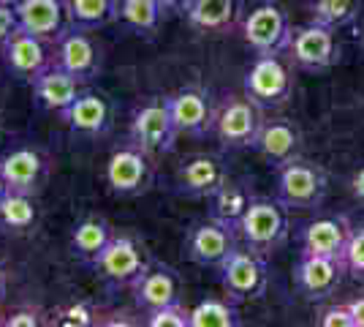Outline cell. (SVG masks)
<instances>
[{
	"instance_id": "6da1fadb",
	"label": "cell",
	"mask_w": 364,
	"mask_h": 327,
	"mask_svg": "<svg viewBox=\"0 0 364 327\" xmlns=\"http://www.w3.org/2000/svg\"><path fill=\"white\" fill-rule=\"evenodd\" d=\"M237 234L245 249L269 256L289 240V216L280 199H250L247 210L237 221Z\"/></svg>"
},
{
	"instance_id": "7a4b0ae2",
	"label": "cell",
	"mask_w": 364,
	"mask_h": 327,
	"mask_svg": "<svg viewBox=\"0 0 364 327\" xmlns=\"http://www.w3.org/2000/svg\"><path fill=\"white\" fill-rule=\"evenodd\" d=\"M264 125V109L247 95H226L213 109V128L218 145L223 150H247L256 145V137Z\"/></svg>"
},
{
	"instance_id": "3957f363",
	"label": "cell",
	"mask_w": 364,
	"mask_h": 327,
	"mask_svg": "<svg viewBox=\"0 0 364 327\" xmlns=\"http://www.w3.org/2000/svg\"><path fill=\"white\" fill-rule=\"evenodd\" d=\"M177 125L171 118L168 95H150L136 109L131 112V125H128V140L136 142L141 150L150 156H166L177 145Z\"/></svg>"
},
{
	"instance_id": "277c9868",
	"label": "cell",
	"mask_w": 364,
	"mask_h": 327,
	"mask_svg": "<svg viewBox=\"0 0 364 327\" xmlns=\"http://www.w3.org/2000/svg\"><path fill=\"white\" fill-rule=\"evenodd\" d=\"M218 279L226 297L242 303V300H258L267 295L269 286V273L264 256L250 249H237L228 254L218 267Z\"/></svg>"
},
{
	"instance_id": "5b68a950",
	"label": "cell",
	"mask_w": 364,
	"mask_h": 327,
	"mask_svg": "<svg viewBox=\"0 0 364 327\" xmlns=\"http://www.w3.org/2000/svg\"><path fill=\"white\" fill-rule=\"evenodd\" d=\"M245 95L261 109L286 107L294 95V74L280 55H258L245 74Z\"/></svg>"
},
{
	"instance_id": "8992f818",
	"label": "cell",
	"mask_w": 364,
	"mask_h": 327,
	"mask_svg": "<svg viewBox=\"0 0 364 327\" xmlns=\"http://www.w3.org/2000/svg\"><path fill=\"white\" fill-rule=\"evenodd\" d=\"M242 38L245 44L256 55H283L289 52L294 28L289 16L274 3H258L242 19Z\"/></svg>"
},
{
	"instance_id": "52a82bcc",
	"label": "cell",
	"mask_w": 364,
	"mask_h": 327,
	"mask_svg": "<svg viewBox=\"0 0 364 327\" xmlns=\"http://www.w3.org/2000/svg\"><path fill=\"white\" fill-rule=\"evenodd\" d=\"M150 153L141 150L136 142H125L112 150L107 158L104 180L114 197H139L152 186V164Z\"/></svg>"
},
{
	"instance_id": "ba28073f",
	"label": "cell",
	"mask_w": 364,
	"mask_h": 327,
	"mask_svg": "<svg viewBox=\"0 0 364 327\" xmlns=\"http://www.w3.org/2000/svg\"><path fill=\"white\" fill-rule=\"evenodd\" d=\"M277 199L294 210H316L326 199V175L316 164L302 158L280 167L277 177Z\"/></svg>"
},
{
	"instance_id": "9c48e42d",
	"label": "cell",
	"mask_w": 364,
	"mask_h": 327,
	"mask_svg": "<svg viewBox=\"0 0 364 327\" xmlns=\"http://www.w3.org/2000/svg\"><path fill=\"white\" fill-rule=\"evenodd\" d=\"M87 267L95 270V276H101L109 286H128L131 289V284L150 265L141 259V251L134 243V237L114 234L107 243V249L101 251Z\"/></svg>"
},
{
	"instance_id": "30bf717a",
	"label": "cell",
	"mask_w": 364,
	"mask_h": 327,
	"mask_svg": "<svg viewBox=\"0 0 364 327\" xmlns=\"http://www.w3.org/2000/svg\"><path fill=\"white\" fill-rule=\"evenodd\" d=\"M289 58L302 71H326L340 58V47L334 41V31L318 22H307L294 31L289 47Z\"/></svg>"
},
{
	"instance_id": "8fae6325",
	"label": "cell",
	"mask_w": 364,
	"mask_h": 327,
	"mask_svg": "<svg viewBox=\"0 0 364 327\" xmlns=\"http://www.w3.org/2000/svg\"><path fill=\"white\" fill-rule=\"evenodd\" d=\"M52 63L74 74L79 82H90L101 71V52L92 44L87 31L65 25V31L52 44Z\"/></svg>"
},
{
	"instance_id": "7c38bea8",
	"label": "cell",
	"mask_w": 364,
	"mask_h": 327,
	"mask_svg": "<svg viewBox=\"0 0 364 327\" xmlns=\"http://www.w3.org/2000/svg\"><path fill=\"white\" fill-rule=\"evenodd\" d=\"M237 237H240L237 229H231L228 224L210 216V221H201L188 232V240H185L188 259L201 267H215L218 270L220 262L237 249Z\"/></svg>"
},
{
	"instance_id": "4fadbf2b",
	"label": "cell",
	"mask_w": 364,
	"mask_h": 327,
	"mask_svg": "<svg viewBox=\"0 0 364 327\" xmlns=\"http://www.w3.org/2000/svg\"><path fill=\"white\" fill-rule=\"evenodd\" d=\"M0 58H3V66L16 79H25V82H33L38 74H44L46 68L52 66V55L46 52V41H41L38 36H33V33H28L19 25L3 41Z\"/></svg>"
},
{
	"instance_id": "5bb4252c",
	"label": "cell",
	"mask_w": 364,
	"mask_h": 327,
	"mask_svg": "<svg viewBox=\"0 0 364 327\" xmlns=\"http://www.w3.org/2000/svg\"><path fill=\"white\" fill-rule=\"evenodd\" d=\"M226 180L228 175L220 158L198 153V156L185 158L177 167L174 188H177V194L188 197V199H210Z\"/></svg>"
},
{
	"instance_id": "9a60e30c",
	"label": "cell",
	"mask_w": 364,
	"mask_h": 327,
	"mask_svg": "<svg viewBox=\"0 0 364 327\" xmlns=\"http://www.w3.org/2000/svg\"><path fill=\"white\" fill-rule=\"evenodd\" d=\"M353 232V224L348 216H321L310 224H304L302 229V254H313V256H329V259H340L348 246V237Z\"/></svg>"
},
{
	"instance_id": "2e32d148",
	"label": "cell",
	"mask_w": 364,
	"mask_h": 327,
	"mask_svg": "<svg viewBox=\"0 0 364 327\" xmlns=\"http://www.w3.org/2000/svg\"><path fill=\"white\" fill-rule=\"evenodd\" d=\"M343 273H346V265L340 259L302 254L299 265L294 270V284L307 300H326L337 292Z\"/></svg>"
},
{
	"instance_id": "e0dca14e",
	"label": "cell",
	"mask_w": 364,
	"mask_h": 327,
	"mask_svg": "<svg viewBox=\"0 0 364 327\" xmlns=\"http://www.w3.org/2000/svg\"><path fill=\"white\" fill-rule=\"evenodd\" d=\"M168 107H171V118L174 125L180 131V137H193L201 140L210 134L213 128V104H210V95L198 88H182L177 93L168 95Z\"/></svg>"
},
{
	"instance_id": "ac0fdd59",
	"label": "cell",
	"mask_w": 364,
	"mask_h": 327,
	"mask_svg": "<svg viewBox=\"0 0 364 327\" xmlns=\"http://www.w3.org/2000/svg\"><path fill=\"white\" fill-rule=\"evenodd\" d=\"M253 150L269 167L280 170V167H286V164L299 158V153H302V134L291 120H264Z\"/></svg>"
},
{
	"instance_id": "d6986e66",
	"label": "cell",
	"mask_w": 364,
	"mask_h": 327,
	"mask_svg": "<svg viewBox=\"0 0 364 327\" xmlns=\"http://www.w3.org/2000/svg\"><path fill=\"white\" fill-rule=\"evenodd\" d=\"M46 164L38 150H33L28 145L11 147L6 153H0V175L6 180L9 191H19V194H36L44 180Z\"/></svg>"
},
{
	"instance_id": "ffe728a7",
	"label": "cell",
	"mask_w": 364,
	"mask_h": 327,
	"mask_svg": "<svg viewBox=\"0 0 364 327\" xmlns=\"http://www.w3.org/2000/svg\"><path fill=\"white\" fill-rule=\"evenodd\" d=\"M16 9V22L19 28L38 36L46 44H55V38L65 31V3L63 0H19Z\"/></svg>"
},
{
	"instance_id": "44dd1931",
	"label": "cell",
	"mask_w": 364,
	"mask_h": 327,
	"mask_svg": "<svg viewBox=\"0 0 364 327\" xmlns=\"http://www.w3.org/2000/svg\"><path fill=\"white\" fill-rule=\"evenodd\" d=\"M58 118L79 137H104L112 123L107 98L98 93H79L74 104L58 112Z\"/></svg>"
},
{
	"instance_id": "7402d4cb",
	"label": "cell",
	"mask_w": 364,
	"mask_h": 327,
	"mask_svg": "<svg viewBox=\"0 0 364 327\" xmlns=\"http://www.w3.org/2000/svg\"><path fill=\"white\" fill-rule=\"evenodd\" d=\"M131 292H134V303H136L139 311L150 313L180 297V279H177V273L171 267H147L131 284Z\"/></svg>"
},
{
	"instance_id": "603a6c76",
	"label": "cell",
	"mask_w": 364,
	"mask_h": 327,
	"mask_svg": "<svg viewBox=\"0 0 364 327\" xmlns=\"http://www.w3.org/2000/svg\"><path fill=\"white\" fill-rule=\"evenodd\" d=\"M33 88V98L41 109H49V112H63L68 104H74L76 95H79V79L74 74H68L60 66H49L44 74L31 82Z\"/></svg>"
},
{
	"instance_id": "cb8c5ba5",
	"label": "cell",
	"mask_w": 364,
	"mask_h": 327,
	"mask_svg": "<svg viewBox=\"0 0 364 327\" xmlns=\"http://www.w3.org/2000/svg\"><path fill=\"white\" fill-rule=\"evenodd\" d=\"M185 19L198 33H228L237 25L240 0H188Z\"/></svg>"
},
{
	"instance_id": "d4e9b609",
	"label": "cell",
	"mask_w": 364,
	"mask_h": 327,
	"mask_svg": "<svg viewBox=\"0 0 364 327\" xmlns=\"http://www.w3.org/2000/svg\"><path fill=\"white\" fill-rule=\"evenodd\" d=\"M117 3L120 0H65V19L68 28L79 31H101L109 22L117 19Z\"/></svg>"
},
{
	"instance_id": "484cf974",
	"label": "cell",
	"mask_w": 364,
	"mask_h": 327,
	"mask_svg": "<svg viewBox=\"0 0 364 327\" xmlns=\"http://www.w3.org/2000/svg\"><path fill=\"white\" fill-rule=\"evenodd\" d=\"M112 237H114V232H112L109 221H104V218H85V221L76 224L74 232H71V254L82 265H90L92 259L107 249V243Z\"/></svg>"
},
{
	"instance_id": "4316f807",
	"label": "cell",
	"mask_w": 364,
	"mask_h": 327,
	"mask_svg": "<svg viewBox=\"0 0 364 327\" xmlns=\"http://www.w3.org/2000/svg\"><path fill=\"white\" fill-rule=\"evenodd\" d=\"M161 16H164V9L158 6V0H120L117 3V19L139 36H150L158 31Z\"/></svg>"
},
{
	"instance_id": "83f0119b",
	"label": "cell",
	"mask_w": 364,
	"mask_h": 327,
	"mask_svg": "<svg viewBox=\"0 0 364 327\" xmlns=\"http://www.w3.org/2000/svg\"><path fill=\"white\" fill-rule=\"evenodd\" d=\"M36 224V202L31 194L6 191L0 197V229L9 232H25Z\"/></svg>"
},
{
	"instance_id": "f1b7e54d",
	"label": "cell",
	"mask_w": 364,
	"mask_h": 327,
	"mask_svg": "<svg viewBox=\"0 0 364 327\" xmlns=\"http://www.w3.org/2000/svg\"><path fill=\"white\" fill-rule=\"evenodd\" d=\"M210 199H213V213H210V216L228 224L231 229H237V221L242 218V213L247 210V204H250L253 197H250L240 183L226 180Z\"/></svg>"
},
{
	"instance_id": "f546056e",
	"label": "cell",
	"mask_w": 364,
	"mask_h": 327,
	"mask_svg": "<svg viewBox=\"0 0 364 327\" xmlns=\"http://www.w3.org/2000/svg\"><path fill=\"white\" fill-rule=\"evenodd\" d=\"M240 325V311L237 300H220V297H207L196 308H191V327H237Z\"/></svg>"
},
{
	"instance_id": "4dcf8cb0",
	"label": "cell",
	"mask_w": 364,
	"mask_h": 327,
	"mask_svg": "<svg viewBox=\"0 0 364 327\" xmlns=\"http://www.w3.org/2000/svg\"><path fill=\"white\" fill-rule=\"evenodd\" d=\"M310 19L326 28H346L359 16V0H310Z\"/></svg>"
},
{
	"instance_id": "1f68e13d",
	"label": "cell",
	"mask_w": 364,
	"mask_h": 327,
	"mask_svg": "<svg viewBox=\"0 0 364 327\" xmlns=\"http://www.w3.org/2000/svg\"><path fill=\"white\" fill-rule=\"evenodd\" d=\"M144 325L150 327H191V308L182 306V300H171L166 306L144 313Z\"/></svg>"
},
{
	"instance_id": "d6a6232c",
	"label": "cell",
	"mask_w": 364,
	"mask_h": 327,
	"mask_svg": "<svg viewBox=\"0 0 364 327\" xmlns=\"http://www.w3.org/2000/svg\"><path fill=\"white\" fill-rule=\"evenodd\" d=\"M343 265H346L348 276L364 281V224L353 227V232L348 237V246H346V254H343Z\"/></svg>"
},
{
	"instance_id": "836d02e7",
	"label": "cell",
	"mask_w": 364,
	"mask_h": 327,
	"mask_svg": "<svg viewBox=\"0 0 364 327\" xmlns=\"http://www.w3.org/2000/svg\"><path fill=\"white\" fill-rule=\"evenodd\" d=\"M318 325L321 327H353V316L348 311V303L346 306H329L318 313Z\"/></svg>"
},
{
	"instance_id": "e575fe53",
	"label": "cell",
	"mask_w": 364,
	"mask_h": 327,
	"mask_svg": "<svg viewBox=\"0 0 364 327\" xmlns=\"http://www.w3.org/2000/svg\"><path fill=\"white\" fill-rule=\"evenodd\" d=\"M16 25H19V22H16V9L14 6H3V3H0V47H3V41L14 33Z\"/></svg>"
},
{
	"instance_id": "d590c367",
	"label": "cell",
	"mask_w": 364,
	"mask_h": 327,
	"mask_svg": "<svg viewBox=\"0 0 364 327\" xmlns=\"http://www.w3.org/2000/svg\"><path fill=\"white\" fill-rule=\"evenodd\" d=\"M92 316H95V313H92L87 306H74V308L65 311V325H92V322H95Z\"/></svg>"
},
{
	"instance_id": "8d00e7d4",
	"label": "cell",
	"mask_w": 364,
	"mask_h": 327,
	"mask_svg": "<svg viewBox=\"0 0 364 327\" xmlns=\"http://www.w3.org/2000/svg\"><path fill=\"white\" fill-rule=\"evenodd\" d=\"M3 325L6 327H36L38 325V313L36 311H14L9 319H3Z\"/></svg>"
},
{
	"instance_id": "74e56055",
	"label": "cell",
	"mask_w": 364,
	"mask_h": 327,
	"mask_svg": "<svg viewBox=\"0 0 364 327\" xmlns=\"http://www.w3.org/2000/svg\"><path fill=\"white\" fill-rule=\"evenodd\" d=\"M350 194H353L356 202H364V167L353 172V177H350Z\"/></svg>"
},
{
	"instance_id": "f35d334b",
	"label": "cell",
	"mask_w": 364,
	"mask_h": 327,
	"mask_svg": "<svg viewBox=\"0 0 364 327\" xmlns=\"http://www.w3.org/2000/svg\"><path fill=\"white\" fill-rule=\"evenodd\" d=\"M348 311H350V316H353V327H364V297L350 300Z\"/></svg>"
},
{
	"instance_id": "ab89813d",
	"label": "cell",
	"mask_w": 364,
	"mask_h": 327,
	"mask_svg": "<svg viewBox=\"0 0 364 327\" xmlns=\"http://www.w3.org/2000/svg\"><path fill=\"white\" fill-rule=\"evenodd\" d=\"M185 3H188V0H158V6L164 9V14H168V11H182Z\"/></svg>"
},
{
	"instance_id": "60d3db41",
	"label": "cell",
	"mask_w": 364,
	"mask_h": 327,
	"mask_svg": "<svg viewBox=\"0 0 364 327\" xmlns=\"http://www.w3.org/2000/svg\"><path fill=\"white\" fill-rule=\"evenodd\" d=\"M6 292H9V276H6V267L0 265V303H3Z\"/></svg>"
},
{
	"instance_id": "b9f144b4",
	"label": "cell",
	"mask_w": 364,
	"mask_h": 327,
	"mask_svg": "<svg viewBox=\"0 0 364 327\" xmlns=\"http://www.w3.org/2000/svg\"><path fill=\"white\" fill-rule=\"evenodd\" d=\"M6 191H9V186H6V180H3V175H0V197H3Z\"/></svg>"
},
{
	"instance_id": "7bdbcfd3",
	"label": "cell",
	"mask_w": 364,
	"mask_h": 327,
	"mask_svg": "<svg viewBox=\"0 0 364 327\" xmlns=\"http://www.w3.org/2000/svg\"><path fill=\"white\" fill-rule=\"evenodd\" d=\"M0 3H3V6H16L19 0H0Z\"/></svg>"
},
{
	"instance_id": "ee69618b",
	"label": "cell",
	"mask_w": 364,
	"mask_h": 327,
	"mask_svg": "<svg viewBox=\"0 0 364 327\" xmlns=\"http://www.w3.org/2000/svg\"><path fill=\"white\" fill-rule=\"evenodd\" d=\"M362 44H364V33H362Z\"/></svg>"
}]
</instances>
